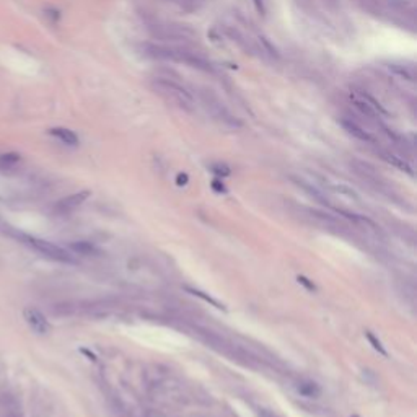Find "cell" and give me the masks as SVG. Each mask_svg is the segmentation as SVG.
<instances>
[{
    "label": "cell",
    "instance_id": "obj_10",
    "mask_svg": "<svg viewBox=\"0 0 417 417\" xmlns=\"http://www.w3.org/2000/svg\"><path fill=\"white\" fill-rule=\"evenodd\" d=\"M297 393L303 398H320L321 395V388L318 383L315 381H300L297 383Z\"/></svg>",
    "mask_w": 417,
    "mask_h": 417
},
{
    "label": "cell",
    "instance_id": "obj_8",
    "mask_svg": "<svg viewBox=\"0 0 417 417\" xmlns=\"http://www.w3.org/2000/svg\"><path fill=\"white\" fill-rule=\"evenodd\" d=\"M341 126L344 127V131H347L350 136L358 139V140H363V142H373V137L367 132L360 124L352 121V119H341Z\"/></svg>",
    "mask_w": 417,
    "mask_h": 417
},
{
    "label": "cell",
    "instance_id": "obj_5",
    "mask_svg": "<svg viewBox=\"0 0 417 417\" xmlns=\"http://www.w3.org/2000/svg\"><path fill=\"white\" fill-rule=\"evenodd\" d=\"M10 235L16 237L21 241V243L28 245L31 249H35L36 253L43 254L44 257H47V259H53V261H57V263H65V264H73L75 263L72 254H69L64 248L51 243V241L39 240V238L30 237V235H23V233H18V231H10Z\"/></svg>",
    "mask_w": 417,
    "mask_h": 417
},
{
    "label": "cell",
    "instance_id": "obj_11",
    "mask_svg": "<svg viewBox=\"0 0 417 417\" xmlns=\"http://www.w3.org/2000/svg\"><path fill=\"white\" fill-rule=\"evenodd\" d=\"M20 162H21V157L16 152L0 153V171H10V170L16 168Z\"/></svg>",
    "mask_w": 417,
    "mask_h": 417
},
{
    "label": "cell",
    "instance_id": "obj_19",
    "mask_svg": "<svg viewBox=\"0 0 417 417\" xmlns=\"http://www.w3.org/2000/svg\"><path fill=\"white\" fill-rule=\"evenodd\" d=\"M188 183V174H178V185L181 186V185H186Z\"/></svg>",
    "mask_w": 417,
    "mask_h": 417
},
{
    "label": "cell",
    "instance_id": "obj_14",
    "mask_svg": "<svg viewBox=\"0 0 417 417\" xmlns=\"http://www.w3.org/2000/svg\"><path fill=\"white\" fill-rule=\"evenodd\" d=\"M186 290H188V292H191V294H193V295H196V297H199V298H202L204 302H207V303L214 305L215 308H219V310H225V306H223L222 303H219V302H217V300H214V298H211L209 295H205L204 292H201V290H196V289H189V287H186Z\"/></svg>",
    "mask_w": 417,
    "mask_h": 417
},
{
    "label": "cell",
    "instance_id": "obj_20",
    "mask_svg": "<svg viewBox=\"0 0 417 417\" xmlns=\"http://www.w3.org/2000/svg\"><path fill=\"white\" fill-rule=\"evenodd\" d=\"M259 414H261V417H277V415H274V414H271L268 411H261Z\"/></svg>",
    "mask_w": 417,
    "mask_h": 417
},
{
    "label": "cell",
    "instance_id": "obj_2",
    "mask_svg": "<svg viewBox=\"0 0 417 417\" xmlns=\"http://www.w3.org/2000/svg\"><path fill=\"white\" fill-rule=\"evenodd\" d=\"M150 87L158 96H162L166 103L176 106L178 110L186 113L196 111L194 95L186 87H183L179 82L168 77H153L150 80Z\"/></svg>",
    "mask_w": 417,
    "mask_h": 417
},
{
    "label": "cell",
    "instance_id": "obj_1",
    "mask_svg": "<svg viewBox=\"0 0 417 417\" xmlns=\"http://www.w3.org/2000/svg\"><path fill=\"white\" fill-rule=\"evenodd\" d=\"M144 56L150 57L153 61L160 62H179L186 64L193 69L199 70H211V64H209L204 57L189 49V46L183 44H163V43H145L142 46Z\"/></svg>",
    "mask_w": 417,
    "mask_h": 417
},
{
    "label": "cell",
    "instance_id": "obj_4",
    "mask_svg": "<svg viewBox=\"0 0 417 417\" xmlns=\"http://www.w3.org/2000/svg\"><path fill=\"white\" fill-rule=\"evenodd\" d=\"M197 99L201 101L202 108L215 121H219L220 124L228 127H240V121L230 113L228 108L220 101V98L217 96L212 90L201 88L197 91Z\"/></svg>",
    "mask_w": 417,
    "mask_h": 417
},
{
    "label": "cell",
    "instance_id": "obj_3",
    "mask_svg": "<svg viewBox=\"0 0 417 417\" xmlns=\"http://www.w3.org/2000/svg\"><path fill=\"white\" fill-rule=\"evenodd\" d=\"M147 30L150 31V35L157 39H160L163 44L189 46L193 44L197 38V35L188 24L176 23V21H165V20L148 21Z\"/></svg>",
    "mask_w": 417,
    "mask_h": 417
},
{
    "label": "cell",
    "instance_id": "obj_7",
    "mask_svg": "<svg viewBox=\"0 0 417 417\" xmlns=\"http://www.w3.org/2000/svg\"><path fill=\"white\" fill-rule=\"evenodd\" d=\"M91 196L90 191H79V193L75 194H70L67 197L61 199V201H57L56 205H54V212L59 214V215H67L70 212H73L75 209H79L83 202L87 201V199Z\"/></svg>",
    "mask_w": 417,
    "mask_h": 417
},
{
    "label": "cell",
    "instance_id": "obj_12",
    "mask_svg": "<svg viewBox=\"0 0 417 417\" xmlns=\"http://www.w3.org/2000/svg\"><path fill=\"white\" fill-rule=\"evenodd\" d=\"M70 249L77 254H82V256H96V254H99V249L93 243H90V241H75V243L70 245Z\"/></svg>",
    "mask_w": 417,
    "mask_h": 417
},
{
    "label": "cell",
    "instance_id": "obj_17",
    "mask_svg": "<svg viewBox=\"0 0 417 417\" xmlns=\"http://www.w3.org/2000/svg\"><path fill=\"white\" fill-rule=\"evenodd\" d=\"M297 280H298V283H302V285H303L306 290H310V292H316V285H315V283H313L310 279H306L305 276H298V277H297Z\"/></svg>",
    "mask_w": 417,
    "mask_h": 417
},
{
    "label": "cell",
    "instance_id": "obj_16",
    "mask_svg": "<svg viewBox=\"0 0 417 417\" xmlns=\"http://www.w3.org/2000/svg\"><path fill=\"white\" fill-rule=\"evenodd\" d=\"M212 171L217 174V176H228V174L231 173V170L228 168L227 165H222V163H217L212 166Z\"/></svg>",
    "mask_w": 417,
    "mask_h": 417
},
{
    "label": "cell",
    "instance_id": "obj_9",
    "mask_svg": "<svg viewBox=\"0 0 417 417\" xmlns=\"http://www.w3.org/2000/svg\"><path fill=\"white\" fill-rule=\"evenodd\" d=\"M49 134H51L53 137H56L57 140H61L62 144H65V145H70V147H77L79 145V137L70 129L53 127V129H49Z\"/></svg>",
    "mask_w": 417,
    "mask_h": 417
},
{
    "label": "cell",
    "instance_id": "obj_6",
    "mask_svg": "<svg viewBox=\"0 0 417 417\" xmlns=\"http://www.w3.org/2000/svg\"><path fill=\"white\" fill-rule=\"evenodd\" d=\"M23 318L27 321V324L31 328V331H35L36 334L44 336L51 331V324L46 320V316L41 313L38 308L28 306L23 310Z\"/></svg>",
    "mask_w": 417,
    "mask_h": 417
},
{
    "label": "cell",
    "instance_id": "obj_13",
    "mask_svg": "<svg viewBox=\"0 0 417 417\" xmlns=\"http://www.w3.org/2000/svg\"><path fill=\"white\" fill-rule=\"evenodd\" d=\"M173 5H176L178 8L185 12H197L199 8H202L207 0H168Z\"/></svg>",
    "mask_w": 417,
    "mask_h": 417
},
{
    "label": "cell",
    "instance_id": "obj_15",
    "mask_svg": "<svg viewBox=\"0 0 417 417\" xmlns=\"http://www.w3.org/2000/svg\"><path fill=\"white\" fill-rule=\"evenodd\" d=\"M365 336H367V339H369V343L372 344V347H373L375 350H377V352H380L383 357H386V355H388L386 349L383 347V344H381V341L375 337V336L372 334V331H365Z\"/></svg>",
    "mask_w": 417,
    "mask_h": 417
},
{
    "label": "cell",
    "instance_id": "obj_18",
    "mask_svg": "<svg viewBox=\"0 0 417 417\" xmlns=\"http://www.w3.org/2000/svg\"><path fill=\"white\" fill-rule=\"evenodd\" d=\"M212 186L215 188L217 193H225V191H227V189H225V186H223V185H220L219 181H214V183H212Z\"/></svg>",
    "mask_w": 417,
    "mask_h": 417
}]
</instances>
